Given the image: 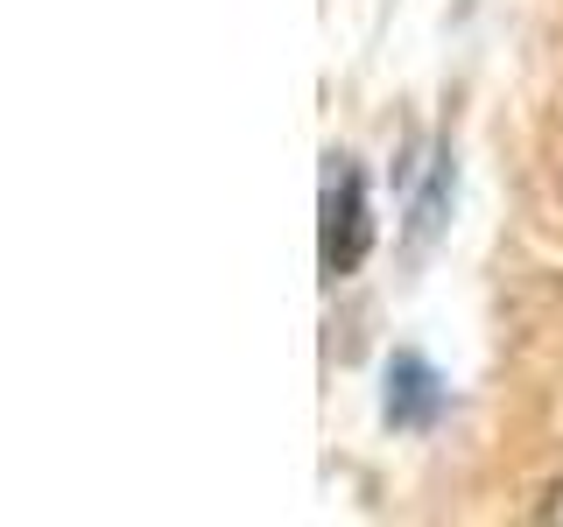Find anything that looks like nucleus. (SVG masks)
Returning a JSON list of instances; mask_svg holds the SVG:
<instances>
[{
  "mask_svg": "<svg viewBox=\"0 0 563 527\" xmlns=\"http://www.w3.org/2000/svg\"><path fill=\"white\" fill-rule=\"evenodd\" d=\"M317 211H324V225H317V268H324V281H345L366 254H374V218H366V176L352 169L345 155H331V169H324V198H317Z\"/></svg>",
  "mask_w": 563,
  "mask_h": 527,
  "instance_id": "obj_1",
  "label": "nucleus"
},
{
  "mask_svg": "<svg viewBox=\"0 0 563 527\" xmlns=\"http://www.w3.org/2000/svg\"><path fill=\"white\" fill-rule=\"evenodd\" d=\"M437 408H444L437 366L422 359V351H401V359L387 366V422H395V429H430Z\"/></svg>",
  "mask_w": 563,
  "mask_h": 527,
  "instance_id": "obj_2",
  "label": "nucleus"
},
{
  "mask_svg": "<svg viewBox=\"0 0 563 527\" xmlns=\"http://www.w3.org/2000/svg\"><path fill=\"white\" fill-rule=\"evenodd\" d=\"M536 520H542V527H563V479H556L550 492H542V506H536Z\"/></svg>",
  "mask_w": 563,
  "mask_h": 527,
  "instance_id": "obj_3",
  "label": "nucleus"
}]
</instances>
